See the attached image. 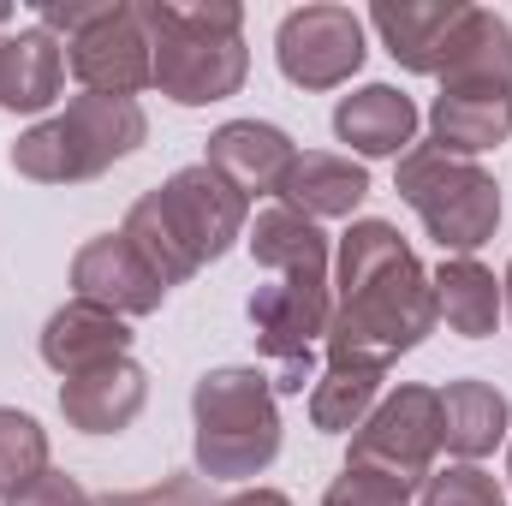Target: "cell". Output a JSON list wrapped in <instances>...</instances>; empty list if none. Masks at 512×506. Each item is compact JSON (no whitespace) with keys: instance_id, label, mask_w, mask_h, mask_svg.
<instances>
[{"instance_id":"3","label":"cell","mask_w":512,"mask_h":506,"mask_svg":"<svg viewBox=\"0 0 512 506\" xmlns=\"http://www.w3.org/2000/svg\"><path fill=\"white\" fill-rule=\"evenodd\" d=\"M143 30L155 54V90L179 108H209L245 90L251 48L245 12L233 0H143Z\"/></svg>"},{"instance_id":"10","label":"cell","mask_w":512,"mask_h":506,"mask_svg":"<svg viewBox=\"0 0 512 506\" xmlns=\"http://www.w3.org/2000/svg\"><path fill=\"white\" fill-rule=\"evenodd\" d=\"M435 78H441V96L512 102V24L489 6H465Z\"/></svg>"},{"instance_id":"5","label":"cell","mask_w":512,"mask_h":506,"mask_svg":"<svg viewBox=\"0 0 512 506\" xmlns=\"http://www.w3.org/2000/svg\"><path fill=\"white\" fill-rule=\"evenodd\" d=\"M149 120L126 96H72L54 120L30 126L12 143V173L36 179V185H84L102 179L114 161H126L143 149Z\"/></svg>"},{"instance_id":"9","label":"cell","mask_w":512,"mask_h":506,"mask_svg":"<svg viewBox=\"0 0 512 506\" xmlns=\"http://www.w3.org/2000/svg\"><path fill=\"white\" fill-rule=\"evenodd\" d=\"M364 18L352 6L316 0V6H292L274 30V60L280 78L298 90H340L358 66H364Z\"/></svg>"},{"instance_id":"27","label":"cell","mask_w":512,"mask_h":506,"mask_svg":"<svg viewBox=\"0 0 512 506\" xmlns=\"http://www.w3.org/2000/svg\"><path fill=\"white\" fill-rule=\"evenodd\" d=\"M96 506H221L209 495L203 477H161L149 489H126V495H102Z\"/></svg>"},{"instance_id":"29","label":"cell","mask_w":512,"mask_h":506,"mask_svg":"<svg viewBox=\"0 0 512 506\" xmlns=\"http://www.w3.org/2000/svg\"><path fill=\"white\" fill-rule=\"evenodd\" d=\"M221 506H292L280 489H239V495H227Z\"/></svg>"},{"instance_id":"4","label":"cell","mask_w":512,"mask_h":506,"mask_svg":"<svg viewBox=\"0 0 512 506\" xmlns=\"http://www.w3.org/2000/svg\"><path fill=\"white\" fill-rule=\"evenodd\" d=\"M191 447H197V471L209 483H245L262 477L280 459V405H274V381L251 364H227L191 387Z\"/></svg>"},{"instance_id":"15","label":"cell","mask_w":512,"mask_h":506,"mask_svg":"<svg viewBox=\"0 0 512 506\" xmlns=\"http://www.w3.org/2000/svg\"><path fill=\"white\" fill-rule=\"evenodd\" d=\"M66 90V42L42 24H24L0 36V108L6 114H42Z\"/></svg>"},{"instance_id":"11","label":"cell","mask_w":512,"mask_h":506,"mask_svg":"<svg viewBox=\"0 0 512 506\" xmlns=\"http://www.w3.org/2000/svg\"><path fill=\"white\" fill-rule=\"evenodd\" d=\"M72 292L102 304V310H114V316H126V322L155 316L167 304V280L137 256V245L126 233H102V239H90L72 256Z\"/></svg>"},{"instance_id":"19","label":"cell","mask_w":512,"mask_h":506,"mask_svg":"<svg viewBox=\"0 0 512 506\" xmlns=\"http://www.w3.org/2000/svg\"><path fill=\"white\" fill-rule=\"evenodd\" d=\"M245 245H251L256 268L262 274H280V280H328L334 274L328 233L316 221H304L298 209H286V203L256 209V221L245 227Z\"/></svg>"},{"instance_id":"28","label":"cell","mask_w":512,"mask_h":506,"mask_svg":"<svg viewBox=\"0 0 512 506\" xmlns=\"http://www.w3.org/2000/svg\"><path fill=\"white\" fill-rule=\"evenodd\" d=\"M6 506H96V501L84 495L78 477H66V471H42L36 483H24L18 495H6Z\"/></svg>"},{"instance_id":"16","label":"cell","mask_w":512,"mask_h":506,"mask_svg":"<svg viewBox=\"0 0 512 506\" xmlns=\"http://www.w3.org/2000/svg\"><path fill=\"white\" fill-rule=\"evenodd\" d=\"M203 161L215 173H227L245 197H280V179L298 161V149H292L286 131L268 126V120H227V126L209 137Z\"/></svg>"},{"instance_id":"24","label":"cell","mask_w":512,"mask_h":506,"mask_svg":"<svg viewBox=\"0 0 512 506\" xmlns=\"http://www.w3.org/2000/svg\"><path fill=\"white\" fill-rule=\"evenodd\" d=\"M48 471V429L30 411L0 405V495H18Z\"/></svg>"},{"instance_id":"8","label":"cell","mask_w":512,"mask_h":506,"mask_svg":"<svg viewBox=\"0 0 512 506\" xmlns=\"http://www.w3.org/2000/svg\"><path fill=\"white\" fill-rule=\"evenodd\" d=\"M435 453H441V399H435V387L405 381V387L382 393L376 411L352 429L346 465L376 471V477L417 495L429 483V471H435Z\"/></svg>"},{"instance_id":"18","label":"cell","mask_w":512,"mask_h":506,"mask_svg":"<svg viewBox=\"0 0 512 506\" xmlns=\"http://www.w3.org/2000/svg\"><path fill=\"white\" fill-rule=\"evenodd\" d=\"M435 399H441V447L459 465L489 459L512 435V405L495 381H477V376L447 381V387H435Z\"/></svg>"},{"instance_id":"31","label":"cell","mask_w":512,"mask_h":506,"mask_svg":"<svg viewBox=\"0 0 512 506\" xmlns=\"http://www.w3.org/2000/svg\"><path fill=\"white\" fill-rule=\"evenodd\" d=\"M507 483H512V453H507Z\"/></svg>"},{"instance_id":"32","label":"cell","mask_w":512,"mask_h":506,"mask_svg":"<svg viewBox=\"0 0 512 506\" xmlns=\"http://www.w3.org/2000/svg\"><path fill=\"white\" fill-rule=\"evenodd\" d=\"M0 506H6V495H0Z\"/></svg>"},{"instance_id":"7","label":"cell","mask_w":512,"mask_h":506,"mask_svg":"<svg viewBox=\"0 0 512 506\" xmlns=\"http://www.w3.org/2000/svg\"><path fill=\"white\" fill-rule=\"evenodd\" d=\"M42 30L66 42V66L90 96H126L155 84V54L143 30V6L131 0H102V6H42Z\"/></svg>"},{"instance_id":"30","label":"cell","mask_w":512,"mask_h":506,"mask_svg":"<svg viewBox=\"0 0 512 506\" xmlns=\"http://www.w3.org/2000/svg\"><path fill=\"white\" fill-rule=\"evenodd\" d=\"M501 304H507V316H512V262H507V280H501Z\"/></svg>"},{"instance_id":"21","label":"cell","mask_w":512,"mask_h":506,"mask_svg":"<svg viewBox=\"0 0 512 506\" xmlns=\"http://www.w3.org/2000/svg\"><path fill=\"white\" fill-rule=\"evenodd\" d=\"M429 286H435V310H441V322L453 334H465V340L495 334V322L507 310L495 268H483L477 256H441V268L429 274Z\"/></svg>"},{"instance_id":"14","label":"cell","mask_w":512,"mask_h":506,"mask_svg":"<svg viewBox=\"0 0 512 506\" xmlns=\"http://www.w3.org/2000/svg\"><path fill=\"white\" fill-rule=\"evenodd\" d=\"M370 197V167L352 155H328V149H304L286 179H280V203L298 209L304 221H352L358 203Z\"/></svg>"},{"instance_id":"2","label":"cell","mask_w":512,"mask_h":506,"mask_svg":"<svg viewBox=\"0 0 512 506\" xmlns=\"http://www.w3.org/2000/svg\"><path fill=\"white\" fill-rule=\"evenodd\" d=\"M245 227H251V197L227 173L197 161V167H179L167 185L143 191L126 209L120 233L167 286H179V280L203 274L209 262H221L245 239Z\"/></svg>"},{"instance_id":"25","label":"cell","mask_w":512,"mask_h":506,"mask_svg":"<svg viewBox=\"0 0 512 506\" xmlns=\"http://www.w3.org/2000/svg\"><path fill=\"white\" fill-rule=\"evenodd\" d=\"M417 506H507V489L483 465H447V471H429Z\"/></svg>"},{"instance_id":"22","label":"cell","mask_w":512,"mask_h":506,"mask_svg":"<svg viewBox=\"0 0 512 506\" xmlns=\"http://www.w3.org/2000/svg\"><path fill=\"white\" fill-rule=\"evenodd\" d=\"M382 381H387V370H376V364L328 358L322 376H316V387H310V423H316L322 435H352V429L376 411Z\"/></svg>"},{"instance_id":"23","label":"cell","mask_w":512,"mask_h":506,"mask_svg":"<svg viewBox=\"0 0 512 506\" xmlns=\"http://www.w3.org/2000/svg\"><path fill=\"white\" fill-rule=\"evenodd\" d=\"M512 137V102H471V96H435L429 108V143L477 161L483 149H501Z\"/></svg>"},{"instance_id":"6","label":"cell","mask_w":512,"mask_h":506,"mask_svg":"<svg viewBox=\"0 0 512 506\" xmlns=\"http://www.w3.org/2000/svg\"><path fill=\"white\" fill-rule=\"evenodd\" d=\"M393 191L417 209L423 233L447 256H471L501 227V185H495V173L477 167V161H459V155H447L435 143H411L399 155Z\"/></svg>"},{"instance_id":"20","label":"cell","mask_w":512,"mask_h":506,"mask_svg":"<svg viewBox=\"0 0 512 506\" xmlns=\"http://www.w3.org/2000/svg\"><path fill=\"white\" fill-rule=\"evenodd\" d=\"M334 137L352 143V149L370 155V161H382V155L399 161V155L417 143V102H411L405 90H393V84H364V90L340 96V108H334Z\"/></svg>"},{"instance_id":"13","label":"cell","mask_w":512,"mask_h":506,"mask_svg":"<svg viewBox=\"0 0 512 506\" xmlns=\"http://www.w3.org/2000/svg\"><path fill=\"white\" fill-rule=\"evenodd\" d=\"M143 405H149V376L131 358H114L102 370L60 381V411L78 435H120V429L137 423Z\"/></svg>"},{"instance_id":"17","label":"cell","mask_w":512,"mask_h":506,"mask_svg":"<svg viewBox=\"0 0 512 506\" xmlns=\"http://www.w3.org/2000/svg\"><path fill=\"white\" fill-rule=\"evenodd\" d=\"M459 18H465V0H376V12H370L382 48L405 72H423V78L441 72L447 36Z\"/></svg>"},{"instance_id":"1","label":"cell","mask_w":512,"mask_h":506,"mask_svg":"<svg viewBox=\"0 0 512 506\" xmlns=\"http://www.w3.org/2000/svg\"><path fill=\"white\" fill-rule=\"evenodd\" d=\"M435 286L417 251L387 221H352L334 251V316L328 358H358L387 370L399 352H417L435 334Z\"/></svg>"},{"instance_id":"26","label":"cell","mask_w":512,"mask_h":506,"mask_svg":"<svg viewBox=\"0 0 512 506\" xmlns=\"http://www.w3.org/2000/svg\"><path fill=\"white\" fill-rule=\"evenodd\" d=\"M322 506H411V489L387 483V477H376V471H358V465H346V471L328 483Z\"/></svg>"},{"instance_id":"12","label":"cell","mask_w":512,"mask_h":506,"mask_svg":"<svg viewBox=\"0 0 512 506\" xmlns=\"http://www.w3.org/2000/svg\"><path fill=\"white\" fill-rule=\"evenodd\" d=\"M114 358H131V322L90 304V298H72L48 316L42 328V364L54 376H84V370H102Z\"/></svg>"}]
</instances>
